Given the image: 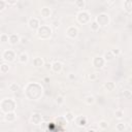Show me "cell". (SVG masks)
<instances>
[{"mask_svg": "<svg viewBox=\"0 0 132 132\" xmlns=\"http://www.w3.org/2000/svg\"><path fill=\"white\" fill-rule=\"evenodd\" d=\"M43 88L39 82H28L24 88V95L28 100L37 101L42 97Z\"/></svg>", "mask_w": 132, "mask_h": 132, "instance_id": "obj_1", "label": "cell"}, {"mask_svg": "<svg viewBox=\"0 0 132 132\" xmlns=\"http://www.w3.org/2000/svg\"><path fill=\"white\" fill-rule=\"evenodd\" d=\"M16 109V102L12 98H4L0 102V110L3 113L10 112V111H15Z\"/></svg>", "mask_w": 132, "mask_h": 132, "instance_id": "obj_2", "label": "cell"}, {"mask_svg": "<svg viewBox=\"0 0 132 132\" xmlns=\"http://www.w3.org/2000/svg\"><path fill=\"white\" fill-rule=\"evenodd\" d=\"M53 29L48 25H40L36 30V36L40 40H47L52 37Z\"/></svg>", "mask_w": 132, "mask_h": 132, "instance_id": "obj_3", "label": "cell"}, {"mask_svg": "<svg viewBox=\"0 0 132 132\" xmlns=\"http://www.w3.org/2000/svg\"><path fill=\"white\" fill-rule=\"evenodd\" d=\"M76 22L80 25H86V24H89L91 22V14L89 11L82 9L80 11H78L76 13V18H75Z\"/></svg>", "mask_w": 132, "mask_h": 132, "instance_id": "obj_4", "label": "cell"}, {"mask_svg": "<svg viewBox=\"0 0 132 132\" xmlns=\"http://www.w3.org/2000/svg\"><path fill=\"white\" fill-rule=\"evenodd\" d=\"M95 21H96L97 24L100 26V28H101V27H106V26H108L109 23H110V16H109L108 13L101 12V13H99V14L96 16Z\"/></svg>", "mask_w": 132, "mask_h": 132, "instance_id": "obj_5", "label": "cell"}, {"mask_svg": "<svg viewBox=\"0 0 132 132\" xmlns=\"http://www.w3.org/2000/svg\"><path fill=\"white\" fill-rule=\"evenodd\" d=\"M2 60L6 63H11L14 61L15 59V53L12 51V50H5L3 53H2Z\"/></svg>", "mask_w": 132, "mask_h": 132, "instance_id": "obj_6", "label": "cell"}, {"mask_svg": "<svg viewBox=\"0 0 132 132\" xmlns=\"http://www.w3.org/2000/svg\"><path fill=\"white\" fill-rule=\"evenodd\" d=\"M105 63H106V62H105L104 58L101 57V56H96V57H94L93 60H92V65H93V67H94L95 69H102V68L104 67Z\"/></svg>", "mask_w": 132, "mask_h": 132, "instance_id": "obj_7", "label": "cell"}, {"mask_svg": "<svg viewBox=\"0 0 132 132\" xmlns=\"http://www.w3.org/2000/svg\"><path fill=\"white\" fill-rule=\"evenodd\" d=\"M54 121H55L54 123H55L56 127H58V129H59V130H63V129H64V127H67L68 122H67V120L65 119V117H64V116L57 117V118H55V119H54Z\"/></svg>", "mask_w": 132, "mask_h": 132, "instance_id": "obj_8", "label": "cell"}, {"mask_svg": "<svg viewBox=\"0 0 132 132\" xmlns=\"http://www.w3.org/2000/svg\"><path fill=\"white\" fill-rule=\"evenodd\" d=\"M78 32H79L78 31V28L75 27V26H69L66 29V31H65L66 36L69 37V38H71V39H75L78 36Z\"/></svg>", "mask_w": 132, "mask_h": 132, "instance_id": "obj_9", "label": "cell"}, {"mask_svg": "<svg viewBox=\"0 0 132 132\" xmlns=\"http://www.w3.org/2000/svg\"><path fill=\"white\" fill-rule=\"evenodd\" d=\"M73 122L75 123V125L79 128H84L86 127V125L88 124V119L85 117V116H78V117H75Z\"/></svg>", "mask_w": 132, "mask_h": 132, "instance_id": "obj_10", "label": "cell"}, {"mask_svg": "<svg viewBox=\"0 0 132 132\" xmlns=\"http://www.w3.org/2000/svg\"><path fill=\"white\" fill-rule=\"evenodd\" d=\"M40 26V23H39V20L37 18H30L29 21H28V27L29 29H31L32 31H36L38 29V27Z\"/></svg>", "mask_w": 132, "mask_h": 132, "instance_id": "obj_11", "label": "cell"}, {"mask_svg": "<svg viewBox=\"0 0 132 132\" xmlns=\"http://www.w3.org/2000/svg\"><path fill=\"white\" fill-rule=\"evenodd\" d=\"M51 69L54 73H60L63 69V64L60 61H54L51 64Z\"/></svg>", "mask_w": 132, "mask_h": 132, "instance_id": "obj_12", "label": "cell"}, {"mask_svg": "<svg viewBox=\"0 0 132 132\" xmlns=\"http://www.w3.org/2000/svg\"><path fill=\"white\" fill-rule=\"evenodd\" d=\"M43 121V119H42V116L40 114V113H38V112H35V113H33L32 116H31V119H30V122H31V124H33V125H40L41 124V122Z\"/></svg>", "mask_w": 132, "mask_h": 132, "instance_id": "obj_13", "label": "cell"}, {"mask_svg": "<svg viewBox=\"0 0 132 132\" xmlns=\"http://www.w3.org/2000/svg\"><path fill=\"white\" fill-rule=\"evenodd\" d=\"M20 35L16 34V33H11V34H8V42L11 44V45H16L18 43H20Z\"/></svg>", "mask_w": 132, "mask_h": 132, "instance_id": "obj_14", "label": "cell"}, {"mask_svg": "<svg viewBox=\"0 0 132 132\" xmlns=\"http://www.w3.org/2000/svg\"><path fill=\"white\" fill-rule=\"evenodd\" d=\"M39 12H40L41 18H43V19H48V18L52 16V9L50 7H47V6L41 7Z\"/></svg>", "mask_w": 132, "mask_h": 132, "instance_id": "obj_15", "label": "cell"}, {"mask_svg": "<svg viewBox=\"0 0 132 132\" xmlns=\"http://www.w3.org/2000/svg\"><path fill=\"white\" fill-rule=\"evenodd\" d=\"M16 120V114L14 111H10V112H6L4 113V121L6 123H13Z\"/></svg>", "mask_w": 132, "mask_h": 132, "instance_id": "obj_16", "label": "cell"}, {"mask_svg": "<svg viewBox=\"0 0 132 132\" xmlns=\"http://www.w3.org/2000/svg\"><path fill=\"white\" fill-rule=\"evenodd\" d=\"M123 7H124V10L128 14H131V12H132V0H125L123 3Z\"/></svg>", "mask_w": 132, "mask_h": 132, "instance_id": "obj_17", "label": "cell"}, {"mask_svg": "<svg viewBox=\"0 0 132 132\" xmlns=\"http://www.w3.org/2000/svg\"><path fill=\"white\" fill-rule=\"evenodd\" d=\"M33 65L34 67L36 68H40V67H43L44 66V60L40 57H35L33 59Z\"/></svg>", "mask_w": 132, "mask_h": 132, "instance_id": "obj_18", "label": "cell"}, {"mask_svg": "<svg viewBox=\"0 0 132 132\" xmlns=\"http://www.w3.org/2000/svg\"><path fill=\"white\" fill-rule=\"evenodd\" d=\"M104 89L107 92H112L116 89V84L113 81H106V82H104Z\"/></svg>", "mask_w": 132, "mask_h": 132, "instance_id": "obj_19", "label": "cell"}, {"mask_svg": "<svg viewBox=\"0 0 132 132\" xmlns=\"http://www.w3.org/2000/svg\"><path fill=\"white\" fill-rule=\"evenodd\" d=\"M114 57H116V56L112 54L111 51H107V52H105V53H104V56H103L105 62H111V61L114 59Z\"/></svg>", "mask_w": 132, "mask_h": 132, "instance_id": "obj_20", "label": "cell"}, {"mask_svg": "<svg viewBox=\"0 0 132 132\" xmlns=\"http://www.w3.org/2000/svg\"><path fill=\"white\" fill-rule=\"evenodd\" d=\"M28 61H29V55L27 53H22L19 56V62L21 64H26Z\"/></svg>", "mask_w": 132, "mask_h": 132, "instance_id": "obj_21", "label": "cell"}, {"mask_svg": "<svg viewBox=\"0 0 132 132\" xmlns=\"http://www.w3.org/2000/svg\"><path fill=\"white\" fill-rule=\"evenodd\" d=\"M8 89H9L10 92H12V93H16V92L20 91L21 87H20V85H19L18 82H11V84H9Z\"/></svg>", "mask_w": 132, "mask_h": 132, "instance_id": "obj_22", "label": "cell"}, {"mask_svg": "<svg viewBox=\"0 0 132 132\" xmlns=\"http://www.w3.org/2000/svg\"><path fill=\"white\" fill-rule=\"evenodd\" d=\"M95 102H96V98H95L93 95H88V96L85 98V103H86L87 105H93Z\"/></svg>", "mask_w": 132, "mask_h": 132, "instance_id": "obj_23", "label": "cell"}, {"mask_svg": "<svg viewBox=\"0 0 132 132\" xmlns=\"http://www.w3.org/2000/svg\"><path fill=\"white\" fill-rule=\"evenodd\" d=\"M116 130L119 131V132L126 131V130H127V124H126V123H122V122L118 123V124L116 125Z\"/></svg>", "mask_w": 132, "mask_h": 132, "instance_id": "obj_24", "label": "cell"}, {"mask_svg": "<svg viewBox=\"0 0 132 132\" xmlns=\"http://www.w3.org/2000/svg\"><path fill=\"white\" fill-rule=\"evenodd\" d=\"M74 5L76 6V8L82 10V9H85V7H86V1H85V0H75Z\"/></svg>", "mask_w": 132, "mask_h": 132, "instance_id": "obj_25", "label": "cell"}, {"mask_svg": "<svg viewBox=\"0 0 132 132\" xmlns=\"http://www.w3.org/2000/svg\"><path fill=\"white\" fill-rule=\"evenodd\" d=\"M9 65H8V63H6V62H4L3 64H1L0 65V72L1 73H3V74H5V73H7L8 71H9Z\"/></svg>", "mask_w": 132, "mask_h": 132, "instance_id": "obj_26", "label": "cell"}, {"mask_svg": "<svg viewBox=\"0 0 132 132\" xmlns=\"http://www.w3.org/2000/svg\"><path fill=\"white\" fill-rule=\"evenodd\" d=\"M108 128V122L105 121V120H101L99 123H98V129L100 130H105Z\"/></svg>", "mask_w": 132, "mask_h": 132, "instance_id": "obj_27", "label": "cell"}, {"mask_svg": "<svg viewBox=\"0 0 132 132\" xmlns=\"http://www.w3.org/2000/svg\"><path fill=\"white\" fill-rule=\"evenodd\" d=\"M89 24H90V28H91V30L94 31V32H97V31L100 29V26L97 24V22H96L95 20L92 21V22H90Z\"/></svg>", "mask_w": 132, "mask_h": 132, "instance_id": "obj_28", "label": "cell"}, {"mask_svg": "<svg viewBox=\"0 0 132 132\" xmlns=\"http://www.w3.org/2000/svg\"><path fill=\"white\" fill-rule=\"evenodd\" d=\"M114 117H116L118 120L123 119V118H124V111H123L122 109H120V108L116 109V110H114Z\"/></svg>", "mask_w": 132, "mask_h": 132, "instance_id": "obj_29", "label": "cell"}, {"mask_svg": "<svg viewBox=\"0 0 132 132\" xmlns=\"http://www.w3.org/2000/svg\"><path fill=\"white\" fill-rule=\"evenodd\" d=\"M64 117H65V119L67 120L68 123H69V122H73V120H74V118H75V116H74L71 111H67Z\"/></svg>", "mask_w": 132, "mask_h": 132, "instance_id": "obj_30", "label": "cell"}, {"mask_svg": "<svg viewBox=\"0 0 132 132\" xmlns=\"http://www.w3.org/2000/svg\"><path fill=\"white\" fill-rule=\"evenodd\" d=\"M123 96H124V99L129 100V99H131V97H132V93H131L130 90H124V91H123Z\"/></svg>", "mask_w": 132, "mask_h": 132, "instance_id": "obj_31", "label": "cell"}, {"mask_svg": "<svg viewBox=\"0 0 132 132\" xmlns=\"http://www.w3.org/2000/svg\"><path fill=\"white\" fill-rule=\"evenodd\" d=\"M0 42H1V43H6V42H8V34H6V33L0 34Z\"/></svg>", "mask_w": 132, "mask_h": 132, "instance_id": "obj_32", "label": "cell"}, {"mask_svg": "<svg viewBox=\"0 0 132 132\" xmlns=\"http://www.w3.org/2000/svg\"><path fill=\"white\" fill-rule=\"evenodd\" d=\"M98 77H99V74H98L97 72H93V73H91V74L89 75V79H90L91 81H95V80H97Z\"/></svg>", "mask_w": 132, "mask_h": 132, "instance_id": "obj_33", "label": "cell"}, {"mask_svg": "<svg viewBox=\"0 0 132 132\" xmlns=\"http://www.w3.org/2000/svg\"><path fill=\"white\" fill-rule=\"evenodd\" d=\"M56 103H57L58 105H62V104L64 103V97H63L62 95H58V96L56 97Z\"/></svg>", "mask_w": 132, "mask_h": 132, "instance_id": "obj_34", "label": "cell"}, {"mask_svg": "<svg viewBox=\"0 0 132 132\" xmlns=\"http://www.w3.org/2000/svg\"><path fill=\"white\" fill-rule=\"evenodd\" d=\"M6 2H5V0H0V12L1 11H3L5 8H6Z\"/></svg>", "mask_w": 132, "mask_h": 132, "instance_id": "obj_35", "label": "cell"}, {"mask_svg": "<svg viewBox=\"0 0 132 132\" xmlns=\"http://www.w3.org/2000/svg\"><path fill=\"white\" fill-rule=\"evenodd\" d=\"M5 2L7 5H15L19 2V0H5Z\"/></svg>", "mask_w": 132, "mask_h": 132, "instance_id": "obj_36", "label": "cell"}, {"mask_svg": "<svg viewBox=\"0 0 132 132\" xmlns=\"http://www.w3.org/2000/svg\"><path fill=\"white\" fill-rule=\"evenodd\" d=\"M111 52H112V54L114 55V56H118V55H120V53H121V50L120 48H113V50H111Z\"/></svg>", "mask_w": 132, "mask_h": 132, "instance_id": "obj_37", "label": "cell"}, {"mask_svg": "<svg viewBox=\"0 0 132 132\" xmlns=\"http://www.w3.org/2000/svg\"><path fill=\"white\" fill-rule=\"evenodd\" d=\"M52 25H53L54 27H56V28H58V27L60 26V22H59L58 20H55V21H53V22H52Z\"/></svg>", "mask_w": 132, "mask_h": 132, "instance_id": "obj_38", "label": "cell"}, {"mask_svg": "<svg viewBox=\"0 0 132 132\" xmlns=\"http://www.w3.org/2000/svg\"><path fill=\"white\" fill-rule=\"evenodd\" d=\"M20 42H21L22 44H25V43L28 42V39H27V38H21V39H20Z\"/></svg>", "mask_w": 132, "mask_h": 132, "instance_id": "obj_39", "label": "cell"}, {"mask_svg": "<svg viewBox=\"0 0 132 132\" xmlns=\"http://www.w3.org/2000/svg\"><path fill=\"white\" fill-rule=\"evenodd\" d=\"M88 131H98V128H94V127H89L87 129Z\"/></svg>", "mask_w": 132, "mask_h": 132, "instance_id": "obj_40", "label": "cell"}, {"mask_svg": "<svg viewBox=\"0 0 132 132\" xmlns=\"http://www.w3.org/2000/svg\"><path fill=\"white\" fill-rule=\"evenodd\" d=\"M68 78H69V79H74V78H75V75H74L73 73H70V74L68 75Z\"/></svg>", "mask_w": 132, "mask_h": 132, "instance_id": "obj_41", "label": "cell"}, {"mask_svg": "<svg viewBox=\"0 0 132 132\" xmlns=\"http://www.w3.org/2000/svg\"><path fill=\"white\" fill-rule=\"evenodd\" d=\"M46 69H51V64H46Z\"/></svg>", "mask_w": 132, "mask_h": 132, "instance_id": "obj_42", "label": "cell"}, {"mask_svg": "<svg viewBox=\"0 0 132 132\" xmlns=\"http://www.w3.org/2000/svg\"><path fill=\"white\" fill-rule=\"evenodd\" d=\"M57 1H58V0H57Z\"/></svg>", "mask_w": 132, "mask_h": 132, "instance_id": "obj_43", "label": "cell"}]
</instances>
